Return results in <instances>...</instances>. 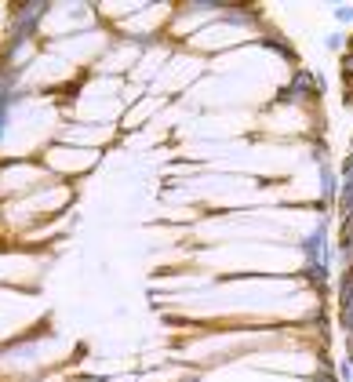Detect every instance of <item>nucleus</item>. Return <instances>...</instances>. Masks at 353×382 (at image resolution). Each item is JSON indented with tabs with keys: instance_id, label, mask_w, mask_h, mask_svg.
Segmentation results:
<instances>
[{
	"instance_id": "obj_3",
	"label": "nucleus",
	"mask_w": 353,
	"mask_h": 382,
	"mask_svg": "<svg viewBox=\"0 0 353 382\" xmlns=\"http://www.w3.org/2000/svg\"><path fill=\"white\" fill-rule=\"evenodd\" d=\"M331 18H335L339 26H353V4H335L331 8Z\"/></svg>"
},
{
	"instance_id": "obj_4",
	"label": "nucleus",
	"mask_w": 353,
	"mask_h": 382,
	"mask_svg": "<svg viewBox=\"0 0 353 382\" xmlns=\"http://www.w3.org/2000/svg\"><path fill=\"white\" fill-rule=\"evenodd\" d=\"M342 80H349V84H353V51H346V55H342Z\"/></svg>"
},
{
	"instance_id": "obj_2",
	"label": "nucleus",
	"mask_w": 353,
	"mask_h": 382,
	"mask_svg": "<svg viewBox=\"0 0 353 382\" xmlns=\"http://www.w3.org/2000/svg\"><path fill=\"white\" fill-rule=\"evenodd\" d=\"M324 51H331V55H346V51H349V37H346L342 30H331V33L324 37Z\"/></svg>"
},
{
	"instance_id": "obj_5",
	"label": "nucleus",
	"mask_w": 353,
	"mask_h": 382,
	"mask_svg": "<svg viewBox=\"0 0 353 382\" xmlns=\"http://www.w3.org/2000/svg\"><path fill=\"white\" fill-rule=\"evenodd\" d=\"M349 153H353V142H349Z\"/></svg>"
},
{
	"instance_id": "obj_1",
	"label": "nucleus",
	"mask_w": 353,
	"mask_h": 382,
	"mask_svg": "<svg viewBox=\"0 0 353 382\" xmlns=\"http://www.w3.org/2000/svg\"><path fill=\"white\" fill-rule=\"evenodd\" d=\"M314 164H317V182H321V200H324V208H335L339 204V189H342V175L331 167L324 150L314 157Z\"/></svg>"
}]
</instances>
